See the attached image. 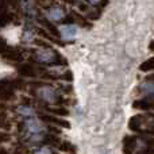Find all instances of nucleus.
<instances>
[{"instance_id":"1","label":"nucleus","mask_w":154,"mask_h":154,"mask_svg":"<svg viewBox=\"0 0 154 154\" xmlns=\"http://www.w3.org/2000/svg\"><path fill=\"white\" fill-rule=\"evenodd\" d=\"M18 133L20 142L26 146L46 145L49 135H50L49 126H46V123H43L38 118V115L20 120V123L18 125Z\"/></svg>"},{"instance_id":"2","label":"nucleus","mask_w":154,"mask_h":154,"mask_svg":"<svg viewBox=\"0 0 154 154\" xmlns=\"http://www.w3.org/2000/svg\"><path fill=\"white\" fill-rule=\"evenodd\" d=\"M31 96L38 101V106H64L69 104V99L65 97L64 93L57 87H53L45 81L29 82Z\"/></svg>"},{"instance_id":"3","label":"nucleus","mask_w":154,"mask_h":154,"mask_svg":"<svg viewBox=\"0 0 154 154\" xmlns=\"http://www.w3.org/2000/svg\"><path fill=\"white\" fill-rule=\"evenodd\" d=\"M30 61L39 64L42 66L61 68L68 66V60L53 48H35L29 50Z\"/></svg>"},{"instance_id":"4","label":"nucleus","mask_w":154,"mask_h":154,"mask_svg":"<svg viewBox=\"0 0 154 154\" xmlns=\"http://www.w3.org/2000/svg\"><path fill=\"white\" fill-rule=\"evenodd\" d=\"M128 128L138 134H154V114H138L131 116Z\"/></svg>"},{"instance_id":"5","label":"nucleus","mask_w":154,"mask_h":154,"mask_svg":"<svg viewBox=\"0 0 154 154\" xmlns=\"http://www.w3.org/2000/svg\"><path fill=\"white\" fill-rule=\"evenodd\" d=\"M43 15L53 23H61V24H75L73 23V18L68 11L65 10L64 5L61 4H50L45 7V12Z\"/></svg>"},{"instance_id":"6","label":"nucleus","mask_w":154,"mask_h":154,"mask_svg":"<svg viewBox=\"0 0 154 154\" xmlns=\"http://www.w3.org/2000/svg\"><path fill=\"white\" fill-rule=\"evenodd\" d=\"M0 57L11 64H20L24 61V50L16 46H11L0 37Z\"/></svg>"},{"instance_id":"7","label":"nucleus","mask_w":154,"mask_h":154,"mask_svg":"<svg viewBox=\"0 0 154 154\" xmlns=\"http://www.w3.org/2000/svg\"><path fill=\"white\" fill-rule=\"evenodd\" d=\"M15 79H2L0 80V101H11L16 96Z\"/></svg>"},{"instance_id":"8","label":"nucleus","mask_w":154,"mask_h":154,"mask_svg":"<svg viewBox=\"0 0 154 154\" xmlns=\"http://www.w3.org/2000/svg\"><path fill=\"white\" fill-rule=\"evenodd\" d=\"M37 115L43 123L46 125H50V126H57V127H64V128H69L70 127V123L69 120L64 119L62 116H57V115H53V114H49V112H45L42 109L37 111Z\"/></svg>"},{"instance_id":"9","label":"nucleus","mask_w":154,"mask_h":154,"mask_svg":"<svg viewBox=\"0 0 154 154\" xmlns=\"http://www.w3.org/2000/svg\"><path fill=\"white\" fill-rule=\"evenodd\" d=\"M20 22L18 14L7 5L0 4V29H4L11 24H18Z\"/></svg>"},{"instance_id":"10","label":"nucleus","mask_w":154,"mask_h":154,"mask_svg":"<svg viewBox=\"0 0 154 154\" xmlns=\"http://www.w3.org/2000/svg\"><path fill=\"white\" fill-rule=\"evenodd\" d=\"M20 11L29 22L37 20L41 15L35 0H20Z\"/></svg>"},{"instance_id":"11","label":"nucleus","mask_w":154,"mask_h":154,"mask_svg":"<svg viewBox=\"0 0 154 154\" xmlns=\"http://www.w3.org/2000/svg\"><path fill=\"white\" fill-rule=\"evenodd\" d=\"M77 11L81 12L82 15H84L85 18H87L88 20H91V22L97 20V19L100 18V15H101L100 8L92 7V5H89L88 3H82V2H80L79 4H77Z\"/></svg>"},{"instance_id":"12","label":"nucleus","mask_w":154,"mask_h":154,"mask_svg":"<svg viewBox=\"0 0 154 154\" xmlns=\"http://www.w3.org/2000/svg\"><path fill=\"white\" fill-rule=\"evenodd\" d=\"M123 154H134L138 149V137L137 135H126L122 142Z\"/></svg>"},{"instance_id":"13","label":"nucleus","mask_w":154,"mask_h":154,"mask_svg":"<svg viewBox=\"0 0 154 154\" xmlns=\"http://www.w3.org/2000/svg\"><path fill=\"white\" fill-rule=\"evenodd\" d=\"M15 114L20 118L22 120L27 119V118H32V116H37V111L34 109V107L29 103H24V104H19L18 107L15 108Z\"/></svg>"},{"instance_id":"14","label":"nucleus","mask_w":154,"mask_h":154,"mask_svg":"<svg viewBox=\"0 0 154 154\" xmlns=\"http://www.w3.org/2000/svg\"><path fill=\"white\" fill-rule=\"evenodd\" d=\"M39 109L45 112H49V114H53V115H57V116H68L70 114L69 109L64 106H39Z\"/></svg>"},{"instance_id":"15","label":"nucleus","mask_w":154,"mask_h":154,"mask_svg":"<svg viewBox=\"0 0 154 154\" xmlns=\"http://www.w3.org/2000/svg\"><path fill=\"white\" fill-rule=\"evenodd\" d=\"M60 31H61L62 41H73L77 34V27L76 24H62Z\"/></svg>"},{"instance_id":"16","label":"nucleus","mask_w":154,"mask_h":154,"mask_svg":"<svg viewBox=\"0 0 154 154\" xmlns=\"http://www.w3.org/2000/svg\"><path fill=\"white\" fill-rule=\"evenodd\" d=\"M70 15H72L73 23H75L76 26H81V27H85V29H89V27L92 26V22L88 20V19L85 18L81 12H79L77 10H72V11H70Z\"/></svg>"},{"instance_id":"17","label":"nucleus","mask_w":154,"mask_h":154,"mask_svg":"<svg viewBox=\"0 0 154 154\" xmlns=\"http://www.w3.org/2000/svg\"><path fill=\"white\" fill-rule=\"evenodd\" d=\"M56 149L60 150V152H66V153H75L76 152L75 146H73L69 141H65V139H61V141L58 142V145H57Z\"/></svg>"},{"instance_id":"18","label":"nucleus","mask_w":154,"mask_h":154,"mask_svg":"<svg viewBox=\"0 0 154 154\" xmlns=\"http://www.w3.org/2000/svg\"><path fill=\"white\" fill-rule=\"evenodd\" d=\"M139 70L141 72H153L154 70V57L147 58L146 61H143L139 65Z\"/></svg>"},{"instance_id":"19","label":"nucleus","mask_w":154,"mask_h":154,"mask_svg":"<svg viewBox=\"0 0 154 154\" xmlns=\"http://www.w3.org/2000/svg\"><path fill=\"white\" fill-rule=\"evenodd\" d=\"M0 4L7 5L8 8H11L14 11L20 10V0H0Z\"/></svg>"},{"instance_id":"20","label":"nucleus","mask_w":154,"mask_h":154,"mask_svg":"<svg viewBox=\"0 0 154 154\" xmlns=\"http://www.w3.org/2000/svg\"><path fill=\"white\" fill-rule=\"evenodd\" d=\"M32 154H57L54 152L53 149H50V147L45 146V145H42V146H37L34 150H32Z\"/></svg>"},{"instance_id":"21","label":"nucleus","mask_w":154,"mask_h":154,"mask_svg":"<svg viewBox=\"0 0 154 154\" xmlns=\"http://www.w3.org/2000/svg\"><path fill=\"white\" fill-rule=\"evenodd\" d=\"M11 127V123L10 120H8V118L5 116V114H3L2 111H0V130H10Z\"/></svg>"},{"instance_id":"22","label":"nucleus","mask_w":154,"mask_h":154,"mask_svg":"<svg viewBox=\"0 0 154 154\" xmlns=\"http://www.w3.org/2000/svg\"><path fill=\"white\" fill-rule=\"evenodd\" d=\"M85 2L89 5H92V7H97V8H100V10H103L107 5L108 0H85Z\"/></svg>"},{"instance_id":"23","label":"nucleus","mask_w":154,"mask_h":154,"mask_svg":"<svg viewBox=\"0 0 154 154\" xmlns=\"http://www.w3.org/2000/svg\"><path fill=\"white\" fill-rule=\"evenodd\" d=\"M10 139H11V135L7 131L0 130V146H2L3 143H5V142H10Z\"/></svg>"},{"instance_id":"24","label":"nucleus","mask_w":154,"mask_h":154,"mask_svg":"<svg viewBox=\"0 0 154 154\" xmlns=\"http://www.w3.org/2000/svg\"><path fill=\"white\" fill-rule=\"evenodd\" d=\"M61 2H65V3H68V4H72V5L79 4V0H61Z\"/></svg>"},{"instance_id":"25","label":"nucleus","mask_w":154,"mask_h":154,"mask_svg":"<svg viewBox=\"0 0 154 154\" xmlns=\"http://www.w3.org/2000/svg\"><path fill=\"white\" fill-rule=\"evenodd\" d=\"M147 145H150V146H152V149L154 152V141H152V139H150V141H147Z\"/></svg>"},{"instance_id":"26","label":"nucleus","mask_w":154,"mask_h":154,"mask_svg":"<svg viewBox=\"0 0 154 154\" xmlns=\"http://www.w3.org/2000/svg\"><path fill=\"white\" fill-rule=\"evenodd\" d=\"M149 49H150V50H152V51H154V41H153V42L149 45Z\"/></svg>"},{"instance_id":"27","label":"nucleus","mask_w":154,"mask_h":154,"mask_svg":"<svg viewBox=\"0 0 154 154\" xmlns=\"http://www.w3.org/2000/svg\"><path fill=\"white\" fill-rule=\"evenodd\" d=\"M3 108H5V106H4V103H3V101H0V109H3Z\"/></svg>"}]
</instances>
